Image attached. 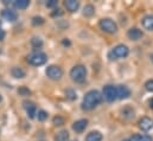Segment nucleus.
<instances>
[{"label": "nucleus", "mask_w": 153, "mask_h": 141, "mask_svg": "<svg viewBox=\"0 0 153 141\" xmlns=\"http://www.w3.org/2000/svg\"><path fill=\"white\" fill-rule=\"evenodd\" d=\"M101 101H102V95L97 90H90L85 94L82 106L84 109L90 110V109H94Z\"/></svg>", "instance_id": "nucleus-1"}, {"label": "nucleus", "mask_w": 153, "mask_h": 141, "mask_svg": "<svg viewBox=\"0 0 153 141\" xmlns=\"http://www.w3.org/2000/svg\"><path fill=\"white\" fill-rule=\"evenodd\" d=\"M46 61H48L46 55L44 52H40V51H35L27 56V62L32 65H36V67L45 64Z\"/></svg>", "instance_id": "nucleus-2"}, {"label": "nucleus", "mask_w": 153, "mask_h": 141, "mask_svg": "<svg viewBox=\"0 0 153 141\" xmlns=\"http://www.w3.org/2000/svg\"><path fill=\"white\" fill-rule=\"evenodd\" d=\"M87 76V70L83 65H76L70 70V77L73 81H75L77 83H82L84 82Z\"/></svg>", "instance_id": "nucleus-3"}, {"label": "nucleus", "mask_w": 153, "mask_h": 141, "mask_svg": "<svg viewBox=\"0 0 153 141\" xmlns=\"http://www.w3.org/2000/svg\"><path fill=\"white\" fill-rule=\"evenodd\" d=\"M128 47L126 45H117L109 52V58L116 59V58H123L128 56Z\"/></svg>", "instance_id": "nucleus-4"}, {"label": "nucleus", "mask_w": 153, "mask_h": 141, "mask_svg": "<svg viewBox=\"0 0 153 141\" xmlns=\"http://www.w3.org/2000/svg\"><path fill=\"white\" fill-rule=\"evenodd\" d=\"M100 27L105 31V32H108V33H115L117 31V26L112 19H108V18H105V19H101L100 20Z\"/></svg>", "instance_id": "nucleus-5"}, {"label": "nucleus", "mask_w": 153, "mask_h": 141, "mask_svg": "<svg viewBox=\"0 0 153 141\" xmlns=\"http://www.w3.org/2000/svg\"><path fill=\"white\" fill-rule=\"evenodd\" d=\"M46 75L51 79H59L63 76V70L57 65H50L46 69Z\"/></svg>", "instance_id": "nucleus-6"}, {"label": "nucleus", "mask_w": 153, "mask_h": 141, "mask_svg": "<svg viewBox=\"0 0 153 141\" xmlns=\"http://www.w3.org/2000/svg\"><path fill=\"white\" fill-rule=\"evenodd\" d=\"M103 96L106 99V101L108 102H113L115 101L117 97H116V88L113 85H107L103 88Z\"/></svg>", "instance_id": "nucleus-7"}, {"label": "nucleus", "mask_w": 153, "mask_h": 141, "mask_svg": "<svg viewBox=\"0 0 153 141\" xmlns=\"http://www.w3.org/2000/svg\"><path fill=\"white\" fill-rule=\"evenodd\" d=\"M129 96H131V90H129L127 87H125V85H119V87H116V97H117V99L123 100V99H127V97H129Z\"/></svg>", "instance_id": "nucleus-8"}, {"label": "nucleus", "mask_w": 153, "mask_h": 141, "mask_svg": "<svg viewBox=\"0 0 153 141\" xmlns=\"http://www.w3.org/2000/svg\"><path fill=\"white\" fill-rule=\"evenodd\" d=\"M139 127H140L143 131L147 132V131H150V129L153 128V121L150 117H143V119H140V121H139Z\"/></svg>", "instance_id": "nucleus-9"}, {"label": "nucleus", "mask_w": 153, "mask_h": 141, "mask_svg": "<svg viewBox=\"0 0 153 141\" xmlns=\"http://www.w3.org/2000/svg\"><path fill=\"white\" fill-rule=\"evenodd\" d=\"M23 105H24L25 109H26V111H27V115H29L31 119H33L35 115H36V110H37V108H36V106H35V103L31 102V101H24Z\"/></svg>", "instance_id": "nucleus-10"}, {"label": "nucleus", "mask_w": 153, "mask_h": 141, "mask_svg": "<svg viewBox=\"0 0 153 141\" xmlns=\"http://www.w3.org/2000/svg\"><path fill=\"white\" fill-rule=\"evenodd\" d=\"M1 16H2V18H5L8 22H16L18 18V14L12 10H4L1 12Z\"/></svg>", "instance_id": "nucleus-11"}, {"label": "nucleus", "mask_w": 153, "mask_h": 141, "mask_svg": "<svg viewBox=\"0 0 153 141\" xmlns=\"http://www.w3.org/2000/svg\"><path fill=\"white\" fill-rule=\"evenodd\" d=\"M87 125H88V121H87V120H84V119L78 120V121H76V122L73 125V129H74L76 133H82V132L85 129Z\"/></svg>", "instance_id": "nucleus-12"}, {"label": "nucleus", "mask_w": 153, "mask_h": 141, "mask_svg": "<svg viewBox=\"0 0 153 141\" xmlns=\"http://www.w3.org/2000/svg\"><path fill=\"white\" fill-rule=\"evenodd\" d=\"M127 36H128V38L132 39V40H138V39H140V38L143 37V32H141V30H139V29H137V27H133V29L128 30Z\"/></svg>", "instance_id": "nucleus-13"}, {"label": "nucleus", "mask_w": 153, "mask_h": 141, "mask_svg": "<svg viewBox=\"0 0 153 141\" xmlns=\"http://www.w3.org/2000/svg\"><path fill=\"white\" fill-rule=\"evenodd\" d=\"M141 24L144 26L145 30H149V31H153V16H146L143 18L141 20Z\"/></svg>", "instance_id": "nucleus-14"}, {"label": "nucleus", "mask_w": 153, "mask_h": 141, "mask_svg": "<svg viewBox=\"0 0 153 141\" xmlns=\"http://www.w3.org/2000/svg\"><path fill=\"white\" fill-rule=\"evenodd\" d=\"M64 6L67 7L68 11L75 12L78 8V6H79V2L76 1V0H67V1H64Z\"/></svg>", "instance_id": "nucleus-15"}, {"label": "nucleus", "mask_w": 153, "mask_h": 141, "mask_svg": "<svg viewBox=\"0 0 153 141\" xmlns=\"http://www.w3.org/2000/svg\"><path fill=\"white\" fill-rule=\"evenodd\" d=\"M101 140H102V134L100 132H90L85 137V141H101Z\"/></svg>", "instance_id": "nucleus-16"}, {"label": "nucleus", "mask_w": 153, "mask_h": 141, "mask_svg": "<svg viewBox=\"0 0 153 141\" xmlns=\"http://www.w3.org/2000/svg\"><path fill=\"white\" fill-rule=\"evenodd\" d=\"M29 5H30L29 0H16V1H13V6L18 10H25Z\"/></svg>", "instance_id": "nucleus-17"}, {"label": "nucleus", "mask_w": 153, "mask_h": 141, "mask_svg": "<svg viewBox=\"0 0 153 141\" xmlns=\"http://www.w3.org/2000/svg\"><path fill=\"white\" fill-rule=\"evenodd\" d=\"M68 139H69L68 131H61L55 137V141H68Z\"/></svg>", "instance_id": "nucleus-18"}, {"label": "nucleus", "mask_w": 153, "mask_h": 141, "mask_svg": "<svg viewBox=\"0 0 153 141\" xmlns=\"http://www.w3.org/2000/svg\"><path fill=\"white\" fill-rule=\"evenodd\" d=\"M11 72H12V76L16 77V78H24V77H25V71L23 70L22 68L14 67Z\"/></svg>", "instance_id": "nucleus-19"}, {"label": "nucleus", "mask_w": 153, "mask_h": 141, "mask_svg": "<svg viewBox=\"0 0 153 141\" xmlns=\"http://www.w3.org/2000/svg\"><path fill=\"white\" fill-rule=\"evenodd\" d=\"M121 114L125 119H132L134 116V110L131 108V107H126L121 110Z\"/></svg>", "instance_id": "nucleus-20"}, {"label": "nucleus", "mask_w": 153, "mask_h": 141, "mask_svg": "<svg viewBox=\"0 0 153 141\" xmlns=\"http://www.w3.org/2000/svg\"><path fill=\"white\" fill-rule=\"evenodd\" d=\"M128 141H152V138H150L149 135L137 134V135H133Z\"/></svg>", "instance_id": "nucleus-21"}, {"label": "nucleus", "mask_w": 153, "mask_h": 141, "mask_svg": "<svg viewBox=\"0 0 153 141\" xmlns=\"http://www.w3.org/2000/svg\"><path fill=\"white\" fill-rule=\"evenodd\" d=\"M95 13V8L93 5H85V7L83 8V14L85 17H91Z\"/></svg>", "instance_id": "nucleus-22"}, {"label": "nucleus", "mask_w": 153, "mask_h": 141, "mask_svg": "<svg viewBox=\"0 0 153 141\" xmlns=\"http://www.w3.org/2000/svg\"><path fill=\"white\" fill-rule=\"evenodd\" d=\"M65 97H67L68 100H70V101H74L77 97L75 90H73V89H67V90H65Z\"/></svg>", "instance_id": "nucleus-23"}, {"label": "nucleus", "mask_w": 153, "mask_h": 141, "mask_svg": "<svg viewBox=\"0 0 153 141\" xmlns=\"http://www.w3.org/2000/svg\"><path fill=\"white\" fill-rule=\"evenodd\" d=\"M52 122H53V125H55V126H62V125H64V119H63L62 116L57 115V116H55V117H53Z\"/></svg>", "instance_id": "nucleus-24"}, {"label": "nucleus", "mask_w": 153, "mask_h": 141, "mask_svg": "<svg viewBox=\"0 0 153 141\" xmlns=\"http://www.w3.org/2000/svg\"><path fill=\"white\" fill-rule=\"evenodd\" d=\"M18 94L22 95V96H29V95L31 94V91H30L26 87H20V88L18 89Z\"/></svg>", "instance_id": "nucleus-25"}, {"label": "nucleus", "mask_w": 153, "mask_h": 141, "mask_svg": "<svg viewBox=\"0 0 153 141\" xmlns=\"http://www.w3.org/2000/svg\"><path fill=\"white\" fill-rule=\"evenodd\" d=\"M31 43H32V45H33L35 47H40V46L43 45L42 39H40V38H37V37H33V38L31 39Z\"/></svg>", "instance_id": "nucleus-26"}, {"label": "nucleus", "mask_w": 153, "mask_h": 141, "mask_svg": "<svg viewBox=\"0 0 153 141\" xmlns=\"http://www.w3.org/2000/svg\"><path fill=\"white\" fill-rule=\"evenodd\" d=\"M36 115H37V117H38L39 121H44V120L48 119V113L44 111V110H39L38 114H36Z\"/></svg>", "instance_id": "nucleus-27"}, {"label": "nucleus", "mask_w": 153, "mask_h": 141, "mask_svg": "<svg viewBox=\"0 0 153 141\" xmlns=\"http://www.w3.org/2000/svg\"><path fill=\"white\" fill-rule=\"evenodd\" d=\"M32 24L33 25H42V24H44V18H42V17H33L32 18Z\"/></svg>", "instance_id": "nucleus-28"}, {"label": "nucleus", "mask_w": 153, "mask_h": 141, "mask_svg": "<svg viewBox=\"0 0 153 141\" xmlns=\"http://www.w3.org/2000/svg\"><path fill=\"white\" fill-rule=\"evenodd\" d=\"M145 88L149 90V91H152L153 93V79H150L145 83Z\"/></svg>", "instance_id": "nucleus-29"}, {"label": "nucleus", "mask_w": 153, "mask_h": 141, "mask_svg": "<svg viewBox=\"0 0 153 141\" xmlns=\"http://www.w3.org/2000/svg\"><path fill=\"white\" fill-rule=\"evenodd\" d=\"M46 6L48 7H53V6H57V0H49L46 2Z\"/></svg>", "instance_id": "nucleus-30"}, {"label": "nucleus", "mask_w": 153, "mask_h": 141, "mask_svg": "<svg viewBox=\"0 0 153 141\" xmlns=\"http://www.w3.org/2000/svg\"><path fill=\"white\" fill-rule=\"evenodd\" d=\"M62 14H63V11H62V10H59V8L55 10V12H52V13H51V16H52V17H56V16H62Z\"/></svg>", "instance_id": "nucleus-31"}, {"label": "nucleus", "mask_w": 153, "mask_h": 141, "mask_svg": "<svg viewBox=\"0 0 153 141\" xmlns=\"http://www.w3.org/2000/svg\"><path fill=\"white\" fill-rule=\"evenodd\" d=\"M4 38H5V31L0 29V40H2Z\"/></svg>", "instance_id": "nucleus-32"}, {"label": "nucleus", "mask_w": 153, "mask_h": 141, "mask_svg": "<svg viewBox=\"0 0 153 141\" xmlns=\"http://www.w3.org/2000/svg\"><path fill=\"white\" fill-rule=\"evenodd\" d=\"M63 44L64 45H70V42L69 40H63Z\"/></svg>", "instance_id": "nucleus-33"}, {"label": "nucleus", "mask_w": 153, "mask_h": 141, "mask_svg": "<svg viewBox=\"0 0 153 141\" xmlns=\"http://www.w3.org/2000/svg\"><path fill=\"white\" fill-rule=\"evenodd\" d=\"M150 107H151V109H153V99L150 100Z\"/></svg>", "instance_id": "nucleus-34"}, {"label": "nucleus", "mask_w": 153, "mask_h": 141, "mask_svg": "<svg viewBox=\"0 0 153 141\" xmlns=\"http://www.w3.org/2000/svg\"><path fill=\"white\" fill-rule=\"evenodd\" d=\"M151 59H152V62H153V53L151 55Z\"/></svg>", "instance_id": "nucleus-35"}, {"label": "nucleus", "mask_w": 153, "mask_h": 141, "mask_svg": "<svg viewBox=\"0 0 153 141\" xmlns=\"http://www.w3.org/2000/svg\"><path fill=\"white\" fill-rule=\"evenodd\" d=\"M0 101H1V96H0Z\"/></svg>", "instance_id": "nucleus-36"}, {"label": "nucleus", "mask_w": 153, "mask_h": 141, "mask_svg": "<svg viewBox=\"0 0 153 141\" xmlns=\"http://www.w3.org/2000/svg\"><path fill=\"white\" fill-rule=\"evenodd\" d=\"M125 141H128V140H125Z\"/></svg>", "instance_id": "nucleus-37"}, {"label": "nucleus", "mask_w": 153, "mask_h": 141, "mask_svg": "<svg viewBox=\"0 0 153 141\" xmlns=\"http://www.w3.org/2000/svg\"><path fill=\"white\" fill-rule=\"evenodd\" d=\"M0 25H1V23H0Z\"/></svg>", "instance_id": "nucleus-38"}]
</instances>
